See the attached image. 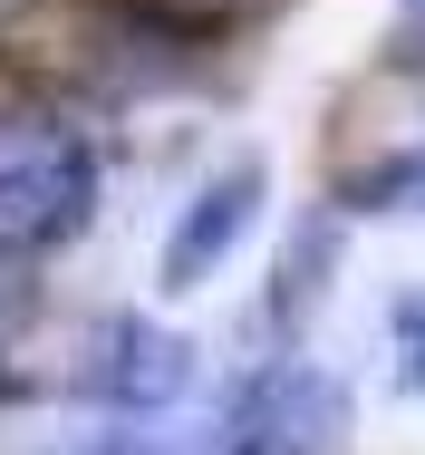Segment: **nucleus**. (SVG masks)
<instances>
[{
  "label": "nucleus",
  "instance_id": "20e7f679",
  "mask_svg": "<svg viewBox=\"0 0 425 455\" xmlns=\"http://www.w3.org/2000/svg\"><path fill=\"white\" fill-rule=\"evenodd\" d=\"M387 359H397V387L425 397V291L397 300V320H387Z\"/></svg>",
  "mask_w": 425,
  "mask_h": 455
},
{
  "label": "nucleus",
  "instance_id": "39448f33",
  "mask_svg": "<svg viewBox=\"0 0 425 455\" xmlns=\"http://www.w3.org/2000/svg\"><path fill=\"white\" fill-rule=\"evenodd\" d=\"M49 455H136V436L126 427H97V436H59Z\"/></svg>",
  "mask_w": 425,
  "mask_h": 455
},
{
  "label": "nucleus",
  "instance_id": "423d86ee",
  "mask_svg": "<svg viewBox=\"0 0 425 455\" xmlns=\"http://www.w3.org/2000/svg\"><path fill=\"white\" fill-rule=\"evenodd\" d=\"M223 455H252V446H223Z\"/></svg>",
  "mask_w": 425,
  "mask_h": 455
},
{
  "label": "nucleus",
  "instance_id": "f257e3e1",
  "mask_svg": "<svg viewBox=\"0 0 425 455\" xmlns=\"http://www.w3.org/2000/svg\"><path fill=\"white\" fill-rule=\"evenodd\" d=\"M106 204V165L78 126L0 136V272H39L78 243Z\"/></svg>",
  "mask_w": 425,
  "mask_h": 455
},
{
  "label": "nucleus",
  "instance_id": "7ed1b4c3",
  "mask_svg": "<svg viewBox=\"0 0 425 455\" xmlns=\"http://www.w3.org/2000/svg\"><path fill=\"white\" fill-rule=\"evenodd\" d=\"M261 194H271L261 156H232L223 175H203L193 194H184V213H174V233H165V262H155L165 291H203V281L242 252V233L261 223Z\"/></svg>",
  "mask_w": 425,
  "mask_h": 455
},
{
  "label": "nucleus",
  "instance_id": "f03ea898",
  "mask_svg": "<svg viewBox=\"0 0 425 455\" xmlns=\"http://www.w3.org/2000/svg\"><path fill=\"white\" fill-rule=\"evenodd\" d=\"M184 378H193V339H174V330H155V320L116 310V320H97V330L78 339L68 397L106 407V417H155V407L184 397Z\"/></svg>",
  "mask_w": 425,
  "mask_h": 455
}]
</instances>
